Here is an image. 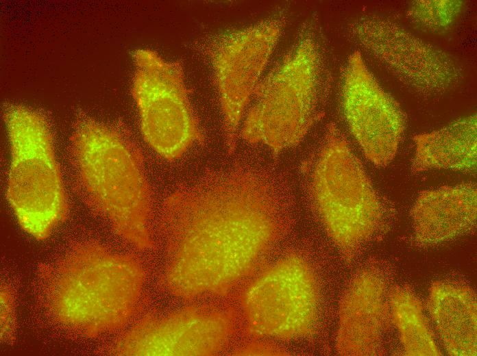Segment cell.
Instances as JSON below:
<instances>
[{"instance_id":"6da1fadb","label":"cell","mask_w":477,"mask_h":356,"mask_svg":"<svg viewBox=\"0 0 477 356\" xmlns=\"http://www.w3.org/2000/svg\"><path fill=\"white\" fill-rule=\"evenodd\" d=\"M285 183L262 167L206 169L162 203L161 285L191 300L225 295L251 275L292 227Z\"/></svg>"},{"instance_id":"7a4b0ae2","label":"cell","mask_w":477,"mask_h":356,"mask_svg":"<svg viewBox=\"0 0 477 356\" xmlns=\"http://www.w3.org/2000/svg\"><path fill=\"white\" fill-rule=\"evenodd\" d=\"M40 299L51 319L95 338L119 330L139 309L145 272L135 256L97 241L78 242L38 268Z\"/></svg>"},{"instance_id":"3957f363","label":"cell","mask_w":477,"mask_h":356,"mask_svg":"<svg viewBox=\"0 0 477 356\" xmlns=\"http://www.w3.org/2000/svg\"><path fill=\"white\" fill-rule=\"evenodd\" d=\"M71 156L90 210L137 249H154L151 189L141 151L130 136L119 127L81 118L71 136Z\"/></svg>"},{"instance_id":"277c9868","label":"cell","mask_w":477,"mask_h":356,"mask_svg":"<svg viewBox=\"0 0 477 356\" xmlns=\"http://www.w3.org/2000/svg\"><path fill=\"white\" fill-rule=\"evenodd\" d=\"M305 167L310 205L343 259L351 262L381 231L380 197L333 123Z\"/></svg>"},{"instance_id":"5b68a950","label":"cell","mask_w":477,"mask_h":356,"mask_svg":"<svg viewBox=\"0 0 477 356\" xmlns=\"http://www.w3.org/2000/svg\"><path fill=\"white\" fill-rule=\"evenodd\" d=\"M331 82L318 42L302 38L258 83L243 138L268 146L274 156L297 146L323 116Z\"/></svg>"},{"instance_id":"8992f818","label":"cell","mask_w":477,"mask_h":356,"mask_svg":"<svg viewBox=\"0 0 477 356\" xmlns=\"http://www.w3.org/2000/svg\"><path fill=\"white\" fill-rule=\"evenodd\" d=\"M11 150L6 196L21 227L38 240L68 216L69 203L45 118L23 105L6 108Z\"/></svg>"},{"instance_id":"52a82bcc","label":"cell","mask_w":477,"mask_h":356,"mask_svg":"<svg viewBox=\"0 0 477 356\" xmlns=\"http://www.w3.org/2000/svg\"><path fill=\"white\" fill-rule=\"evenodd\" d=\"M241 304L248 335L280 340L307 338L318 325L319 283L307 259L291 251L253 279Z\"/></svg>"},{"instance_id":"ba28073f","label":"cell","mask_w":477,"mask_h":356,"mask_svg":"<svg viewBox=\"0 0 477 356\" xmlns=\"http://www.w3.org/2000/svg\"><path fill=\"white\" fill-rule=\"evenodd\" d=\"M134 60L132 95L143 137L158 155L173 161L204 140L182 66L147 49L136 51Z\"/></svg>"},{"instance_id":"9c48e42d","label":"cell","mask_w":477,"mask_h":356,"mask_svg":"<svg viewBox=\"0 0 477 356\" xmlns=\"http://www.w3.org/2000/svg\"><path fill=\"white\" fill-rule=\"evenodd\" d=\"M236 314L230 307L191 305L138 320L100 354L130 356H203L221 353L230 342Z\"/></svg>"},{"instance_id":"30bf717a","label":"cell","mask_w":477,"mask_h":356,"mask_svg":"<svg viewBox=\"0 0 477 356\" xmlns=\"http://www.w3.org/2000/svg\"><path fill=\"white\" fill-rule=\"evenodd\" d=\"M283 23L269 19L234 31L212 42L208 49L223 114L225 145L228 155L236 149L244 111L258 84Z\"/></svg>"},{"instance_id":"8fae6325","label":"cell","mask_w":477,"mask_h":356,"mask_svg":"<svg viewBox=\"0 0 477 356\" xmlns=\"http://www.w3.org/2000/svg\"><path fill=\"white\" fill-rule=\"evenodd\" d=\"M343 104L349 127L366 158L386 167L395 158L406 123L399 103L367 68L358 51L348 58Z\"/></svg>"},{"instance_id":"7c38bea8","label":"cell","mask_w":477,"mask_h":356,"mask_svg":"<svg viewBox=\"0 0 477 356\" xmlns=\"http://www.w3.org/2000/svg\"><path fill=\"white\" fill-rule=\"evenodd\" d=\"M351 30L376 59L418 92H441L456 79V68L444 53L393 22L368 16L353 23Z\"/></svg>"},{"instance_id":"4fadbf2b","label":"cell","mask_w":477,"mask_h":356,"mask_svg":"<svg viewBox=\"0 0 477 356\" xmlns=\"http://www.w3.org/2000/svg\"><path fill=\"white\" fill-rule=\"evenodd\" d=\"M391 324L387 284L381 274L364 269L350 280L340 300L336 350L347 356L380 355Z\"/></svg>"},{"instance_id":"5bb4252c","label":"cell","mask_w":477,"mask_h":356,"mask_svg":"<svg viewBox=\"0 0 477 356\" xmlns=\"http://www.w3.org/2000/svg\"><path fill=\"white\" fill-rule=\"evenodd\" d=\"M474 182L421 191L411 210L417 244L432 246L467 234L476 225Z\"/></svg>"},{"instance_id":"9a60e30c","label":"cell","mask_w":477,"mask_h":356,"mask_svg":"<svg viewBox=\"0 0 477 356\" xmlns=\"http://www.w3.org/2000/svg\"><path fill=\"white\" fill-rule=\"evenodd\" d=\"M426 307L449 355H476L477 305L472 288L458 282L435 281Z\"/></svg>"},{"instance_id":"2e32d148","label":"cell","mask_w":477,"mask_h":356,"mask_svg":"<svg viewBox=\"0 0 477 356\" xmlns=\"http://www.w3.org/2000/svg\"><path fill=\"white\" fill-rule=\"evenodd\" d=\"M413 173L432 169L469 172L476 166V116L455 121L441 129L415 135Z\"/></svg>"},{"instance_id":"e0dca14e","label":"cell","mask_w":477,"mask_h":356,"mask_svg":"<svg viewBox=\"0 0 477 356\" xmlns=\"http://www.w3.org/2000/svg\"><path fill=\"white\" fill-rule=\"evenodd\" d=\"M391 324L398 329L406 355L437 356L442 353L424 314L419 298L408 285H396L389 290Z\"/></svg>"},{"instance_id":"ac0fdd59","label":"cell","mask_w":477,"mask_h":356,"mask_svg":"<svg viewBox=\"0 0 477 356\" xmlns=\"http://www.w3.org/2000/svg\"><path fill=\"white\" fill-rule=\"evenodd\" d=\"M463 5L461 1H415L408 14L413 23L438 32L448 29L454 23Z\"/></svg>"},{"instance_id":"d6986e66","label":"cell","mask_w":477,"mask_h":356,"mask_svg":"<svg viewBox=\"0 0 477 356\" xmlns=\"http://www.w3.org/2000/svg\"><path fill=\"white\" fill-rule=\"evenodd\" d=\"M16 314L14 295L11 288L4 283L1 285V340L8 344L15 341Z\"/></svg>"},{"instance_id":"ffe728a7","label":"cell","mask_w":477,"mask_h":356,"mask_svg":"<svg viewBox=\"0 0 477 356\" xmlns=\"http://www.w3.org/2000/svg\"><path fill=\"white\" fill-rule=\"evenodd\" d=\"M282 353H285V351L279 348L261 343L251 344L233 352L234 355H280Z\"/></svg>"}]
</instances>
